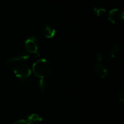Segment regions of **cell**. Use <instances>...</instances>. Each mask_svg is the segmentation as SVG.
I'll use <instances>...</instances> for the list:
<instances>
[{"label": "cell", "instance_id": "6da1fadb", "mask_svg": "<svg viewBox=\"0 0 124 124\" xmlns=\"http://www.w3.org/2000/svg\"><path fill=\"white\" fill-rule=\"evenodd\" d=\"M32 71L40 79L48 77L52 71V65L46 59H40L33 64Z\"/></svg>", "mask_w": 124, "mask_h": 124}, {"label": "cell", "instance_id": "5b68a950", "mask_svg": "<svg viewBox=\"0 0 124 124\" xmlns=\"http://www.w3.org/2000/svg\"><path fill=\"white\" fill-rule=\"evenodd\" d=\"M29 56L28 54H22V55L18 56L15 58H10L8 59L7 61V64L8 65H14V64H19L21 62H25L27 60L29 59Z\"/></svg>", "mask_w": 124, "mask_h": 124}, {"label": "cell", "instance_id": "30bf717a", "mask_svg": "<svg viewBox=\"0 0 124 124\" xmlns=\"http://www.w3.org/2000/svg\"><path fill=\"white\" fill-rule=\"evenodd\" d=\"M41 121H42L41 117L36 114H33L29 117V121L30 122H41Z\"/></svg>", "mask_w": 124, "mask_h": 124}, {"label": "cell", "instance_id": "9c48e42d", "mask_svg": "<svg viewBox=\"0 0 124 124\" xmlns=\"http://www.w3.org/2000/svg\"><path fill=\"white\" fill-rule=\"evenodd\" d=\"M119 47L118 45H113L110 51V56H111V58H115V57L116 56V54L117 53V52H119Z\"/></svg>", "mask_w": 124, "mask_h": 124}, {"label": "cell", "instance_id": "3957f363", "mask_svg": "<svg viewBox=\"0 0 124 124\" xmlns=\"http://www.w3.org/2000/svg\"><path fill=\"white\" fill-rule=\"evenodd\" d=\"M108 19L112 24H119L124 19V12L119 8H113L109 12Z\"/></svg>", "mask_w": 124, "mask_h": 124}, {"label": "cell", "instance_id": "ba28073f", "mask_svg": "<svg viewBox=\"0 0 124 124\" xmlns=\"http://www.w3.org/2000/svg\"><path fill=\"white\" fill-rule=\"evenodd\" d=\"M93 13L98 17H101L106 14V10L102 7H95L93 8Z\"/></svg>", "mask_w": 124, "mask_h": 124}, {"label": "cell", "instance_id": "5bb4252c", "mask_svg": "<svg viewBox=\"0 0 124 124\" xmlns=\"http://www.w3.org/2000/svg\"><path fill=\"white\" fill-rule=\"evenodd\" d=\"M102 59V55L101 53H98V54H96V59L98 62L101 61Z\"/></svg>", "mask_w": 124, "mask_h": 124}, {"label": "cell", "instance_id": "52a82bcc", "mask_svg": "<svg viewBox=\"0 0 124 124\" xmlns=\"http://www.w3.org/2000/svg\"><path fill=\"white\" fill-rule=\"evenodd\" d=\"M94 70H95V73H96V75L101 78H104L107 76V70L101 62L98 63L96 65Z\"/></svg>", "mask_w": 124, "mask_h": 124}, {"label": "cell", "instance_id": "7c38bea8", "mask_svg": "<svg viewBox=\"0 0 124 124\" xmlns=\"http://www.w3.org/2000/svg\"><path fill=\"white\" fill-rule=\"evenodd\" d=\"M119 99L121 102H124V90L123 88H121L119 91Z\"/></svg>", "mask_w": 124, "mask_h": 124}, {"label": "cell", "instance_id": "7a4b0ae2", "mask_svg": "<svg viewBox=\"0 0 124 124\" xmlns=\"http://www.w3.org/2000/svg\"><path fill=\"white\" fill-rule=\"evenodd\" d=\"M14 73L21 81L29 79L31 74V70L25 62H21L16 64L14 69Z\"/></svg>", "mask_w": 124, "mask_h": 124}, {"label": "cell", "instance_id": "277c9868", "mask_svg": "<svg viewBox=\"0 0 124 124\" xmlns=\"http://www.w3.org/2000/svg\"><path fill=\"white\" fill-rule=\"evenodd\" d=\"M25 49L30 53H37L39 48L38 39L36 36H31L27 39L24 43Z\"/></svg>", "mask_w": 124, "mask_h": 124}, {"label": "cell", "instance_id": "8fae6325", "mask_svg": "<svg viewBox=\"0 0 124 124\" xmlns=\"http://www.w3.org/2000/svg\"><path fill=\"white\" fill-rule=\"evenodd\" d=\"M39 85V88L41 92H45V90L47 89V84L46 82V81H45V79H40Z\"/></svg>", "mask_w": 124, "mask_h": 124}, {"label": "cell", "instance_id": "4fadbf2b", "mask_svg": "<svg viewBox=\"0 0 124 124\" xmlns=\"http://www.w3.org/2000/svg\"><path fill=\"white\" fill-rule=\"evenodd\" d=\"M14 124H30L29 121H24V120H21V121H16Z\"/></svg>", "mask_w": 124, "mask_h": 124}, {"label": "cell", "instance_id": "8992f818", "mask_svg": "<svg viewBox=\"0 0 124 124\" xmlns=\"http://www.w3.org/2000/svg\"><path fill=\"white\" fill-rule=\"evenodd\" d=\"M42 31L44 37L48 39L53 38L56 34L55 29L51 25H46Z\"/></svg>", "mask_w": 124, "mask_h": 124}]
</instances>
